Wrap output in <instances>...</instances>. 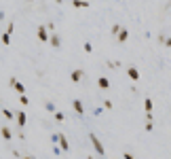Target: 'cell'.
Segmentation results:
<instances>
[{"label":"cell","instance_id":"603a6c76","mask_svg":"<svg viewBox=\"0 0 171 159\" xmlns=\"http://www.w3.org/2000/svg\"><path fill=\"white\" fill-rule=\"evenodd\" d=\"M125 159H135V157L131 155V153H127V151H125Z\"/></svg>","mask_w":171,"mask_h":159},{"label":"cell","instance_id":"2e32d148","mask_svg":"<svg viewBox=\"0 0 171 159\" xmlns=\"http://www.w3.org/2000/svg\"><path fill=\"white\" fill-rule=\"evenodd\" d=\"M2 45H6V47L11 45V34H9V32H4V34H2Z\"/></svg>","mask_w":171,"mask_h":159},{"label":"cell","instance_id":"4fadbf2b","mask_svg":"<svg viewBox=\"0 0 171 159\" xmlns=\"http://www.w3.org/2000/svg\"><path fill=\"white\" fill-rule=\"evenodd\" d=\"M17 125L25 127V112H17Z\"/></svg>","mask_w":171,"mask_h":159},{"label":"cell","instance_id":"30bf717a","mask_svg":"<svg viewBox=\"0 0 171 159\" xmlns=\"http://www.w3.org/2000/svg\"><path fill=\"white\" fill-rule=\"evenodd\" d=\"M116 38H118V43H127V38H129V30H127V28H122Z\"/></svg>","mask_w":171,"mask_h":159},{"label":"cell","instance_id":"7c38bea8","mask_svg":"<svg viewBox=\"0 0 171 159\" xmlns=\"http://www.w3.org/2000/svg\"><path fill=\"white\" fill-rule=\"evenodd\" d=\"M49 45H51V47H59V45H61V38L57 36V34H51V38H49Z\"/></svg>","mask_w":171,"mask_h":159},{"label":"cell","instance_id":"9a60e30c","mask_svg":"<svg viewBox=\"0 0 171 159\" xmlns=\"http://www.w3.org/2000/svg\"><path fill=\"white\" fill-rule=\"evenodd\" d=\"M2 138H4V140H11V138H13V134H11L9 127H2Z\"/></svg>","mask_w":171,"mask_h":159},{"label":"cell","instance_id":"ffe728a7","mask_svg":"<svg viewBox=\"0 0 171 159\" xmlns=\"http://www.w3.org/2000/svg\"><path fill=\"white\" fill-rule=\"evenodd\" d=\"M83 49H85V53H91V51H93V45H91V43H85Z\"/></svg>","mask_w":171,"mask_h":159},{"label":"cell","instance_id":"d6986e66","mask_svg":"<svg viewBox=\"0 0 171 159\" xmlns=\"http://www.w3.org/2000/svg\"><path fill=\"white\" fill-rule=\"evenodd\" d=\"M19 102H21L24 106H28V104H30V100H28V96H25V93H21V98H19Z\"/></svg>","mask_w":171,"mask_h":159},{"label":"cell","instance_id":"3957f363","mask_svg":"<svg viewBox=\"0 0 171 159\" xmlns=\"http://www.w3.org/2000/svg\"><path fill=\"white\" fill-rule=\"evenodd\" d=\"M9 85H11V89H15L17 93H25V87L21 85V83L15 79V76H11V79H9Z\"/></svg>","mask_w":171,"mask_h":159},{"label":"cell","instance_id":"cb8c5ba5","mask_svg":"<svg viewBox=\"0 0 171 159\" xmlns=\"http://www.w3.org/2000/svg\"><path fill=\"white\" fill-rule=\"evenodd\" d=\"M165 47H171V38H167V40H165Z\"/></svg>","mask_w":171,"mask_h":159},{"label":"cell","instance_id":"277c9868","mask_svg":"<svg viewBox=\"0 0 171 159\" xmlns=\"http://www.w3.org/2000/svg\"><path fill=\"white\" fill-rule=\"evenodd\" d=\"M55 140L59 142V148H61V151H70V142H68V138H66L63 134H57V136H55Z\"/></svg>","mask_w":171,"mask_h":159},{"label":"cell","instance_id":"52a82bcc","mask_svg":"<svg viewBox=\"0 0 171 159\" xmlns=\"http://www.w3.org/2000/svg\"><path fill=\"white\" fill-rule=\"evenodd\" d=\"M72 106H74V110H76V115H85V106H83V102H80V100H74Z\"/></svg>","mask_w":171,"mask_h":159},{"label":"cell","instance_id":"8fae6325","mask_svg":"<svg viewBox=\"0 0 171 159\" xmlns=\"http://www.w3.org/2000/svg\"><path fill=\"white\" fill-rule=\"evenodd\" d=\"M2 117L11 121V119H17V112H15V110H9V108H4V110H2Z\"/></svg>","mask_w":171,"mask_h":159},{"label":"cell","instance_id":"484cf974","mask_svg":"<svg viewBox=\"0 0 171 159\" xmlns=\"http://www.w3.org/2000/svg\"><path fill=\"white\" fill-rule=\"evenodd\" d=\"M24 159H32V157H24Z\"/></svg>","mask_w":171,"mask_h":159},{"label":"cell","instance_id":"44dd1931","mask_svg":"<svg viewBox=\"0 0 171 159\" xmlns=\"http://www.w3.org/2000/svg\"><path fill=\"white\" fill-rule=\"evenodd\" d=\"M144 129H146V132H152V129H154V125H152V121H148V123H146V127H144Z\"/></svg>","mask_w":171,"mask_h":159},{"label":"cell","instance_id":"8992f818","mask_svg":"<svg viewBox=\"0 0 171 159\" xmlns=\"http://www.w3.org/2000/svg\"><path fill=\"white\" fill-rule=\"evenodd\" d=\"M97 87H99V89H110V79L99 76V79H97Z\"/></svg>","mask_w":171,"mask_h":159},{"label":"cell","instance_id":"e0dca14e","mask_svg":"<svg viewBox=\"0 0 171 159\" xmlns=\"http://www.w3.org/2000/svg\"><path fill=\"white\" fill-rule=\"evenodd\" d=\"M121 30H122V25H118V24H116V25H112V28H110V32L114 34V36H118V32H121Z\"/></svg>","mask_w":171,"mask_h":159},{"label":"cell","instance_id":"7a4b0ae2","mask_svg":"<svg viewBox=\"0 0 171 159\" xmlns=\"http://www.w3.org/2000/svg\"><path fill=\"white\" fill-rule=\"evenodd\" d=\"M36 36L40 38V40H42V43H49V28H47V25H38L36 28Z\"/></svg>","mask_w":171,"mask_h":159},{"label":"cell","instance_id":"9c48e42d","mask_svg":"<svg viewBox=\"0 0 171 159\" xmlns=\"http://www.w3.org/2000/svg\"><path fill=\"white\" fill-rule=\"evenodd\" d=\"M72 4H74V9H89L91 7L87 0H72Z\"/></svg>","mask_w":171,"mask_h":159},{"label":"cell","instance_id":"ac0fdd59","mask_svg":"<svg viewBox=\"0 0 171 159\" xmlns=\"http://www.w3.org/2000/svg\"><path fill=\"white\" fill-rule=\"evenodd\" d=\"M53 117H55V121H63V119H66V117H63V112H59V110H57V112H53Z\"/></svg>","mask_w":171,"mask_h":159},{"label":"cell","instance_id":"5b68a950","mask_svg":"<svg viewBox=\"0 0 171 159\" xmlns=\"http://www.w3.org/2000/svg\"><path fill=\"white\" fill-rule=\"evenodd\" d=\"M127 76H129L131 81H139V70L131 66V68H127Z\"/></svg>","mask_w":171,"mask_h":159},{"label":"cell","instance_id":"ba28073f","mask_svg":"<svg viewBox=\"0 0 171 159\" xmlns=\"http://www.w3.org/2000/svg\"><path fill=\"white\" fill-rule=\"evenodd\" d=\"M80 79H83V70H72V72H70V81H72V83H78Z\"/></svg>","mask_w":171,"mask_h":159},{"label":"cell","instance_id":"d4e9b609","mask_svg":"<svg viewBox=\"0 0 171 159\" xmlns=\"http://www.w3.org/2000/svg\"><path fill=\"white\" fill-rule=\"evenodd\" d=\"M87 159H93V155H89V157H87Z\"/></svg>","mask_w":171,"mask_h":159},{"label":"cell","instance_id":"6da1fadb","mask_svg":"<svg viewBox=\"0 0 171 159\" xmlns=\"http://www.w3.org/2000/svg\"><path fill=\"white\" fill-rule=\"evenodd\" d=\"M89 138H91V144H93V148H95V153H97V155H104V153H106V148H104V144L99 142V138H97V136H95V134H91Z\"/></svg>","mask_w":171,"mask_h":159},{"label":"cell","instance_id":"5bb4252c","mask_svg":"<svg viewBox=\"0 0 171 159\" xmlns=\"http://www.w3.org/2000/svg\"><path fill=\"white\" fill-rule=\"evenodd\" d=\"M144 110L146 112H152V100L150 98H144Z\"/></svg>","mask_w":171,"mask_h":159},{"label":"cell","instance_id":"7402d4cb","mask_svg":"<svg viewBox=\"0 0 171 159\" xmlns=\"http://www.w3.org/2000/svg\"><path fill=\"white\" fill-rule=\"evenodd\" d=\"M45 106H47V108H49V110H53V112H57V110H55V106H53V104H51V102H47V104H45Z\"/></svg>","mask_w":171,"mask_h":159}]
</instances>
